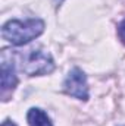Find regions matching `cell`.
<instances>
[{
    "mask_svg": "<svg viewBox=\"0 0 125 126\" xmlns=\"http://www.w3.org/2000/svg\"><path fill=\"white\" fill-rule=\"evenodd\" d=\"M0 87H1V98L3 101L7 100V97L12 94L18 85V76H16V69H15V63L12 53H7V50H4L1 53V63H0Z\"/></svg>",
    "mask_w": 125,
    "mask_h": 126,
    "instance_id": "obj_3",
    "label": "cell"
},
{
    "mask_svg": "<svg viewBox=\"0 0 125 126\" xmlns=\"http://www.w3.org/2000/svg\"><path fill=\"white\" fill-rule=\"evenodd\" d=\"M27 120H28L30 126H53L50 119H49V116L41 109H37V107H32V109L28 110Z\"/></svg>",
    "mask_w": 125,
    "mask_h": 126,
    "instance_id": "obj_5",
    "label": "cell"
},
{
    "mask_svg": "<svg viewBox=\"0 0 125 126\" xmlns=\"http://www.w3.org/2000/svg\"><path fill=\"white\" fill-rule=\"evenodd\" d=\"M118 37H119L121 43L125 46V19L118 25Z\"/></svg>",
    "mask_w": 125,
    "mask_h": 126,
    "instance_id": "obj_6",
    "label": "cell"
},
{
    "mask_svg": "<svg viewBox=\"0 0 125 126\" xmlns=\"http://www.w3.org/2000/svg\"><path fill=\"white\" fill-rule=\"evenodd\" d=\"M62 1H63V0H55V3H56V4H61Z\"/></svg>",
    "mask_w": 125,
    "mask_h": 126,
    "instance_id": "obj_8",
    "label": "cell"
},
{
    "mask_svg": "<svg viewBox=\"0 0 125 126\" xmlns=\"http://www.w3.org/2000/svg\"><path fill=\"white\" fill-rule=\"evenodd\" d=\"M19 66L24 73L28 76L49 75L55 70V62L43 48H31L22 54H19Z\"/></svg>",
    "mask_w": 125,
    "mask_h": 126,
    "instance_id": "obj_2",
    "label": "cell"
},
{
    "mask_svg": "<svg viewBox=\"0 0 125 126\" xmlns=\"http://www.w3.org/2000/svg\"><path fill=\"white\" fill-rule=\"evenodd\" d=\"M63 90L71 97L87 101L88 100V84L87 76L80 67H74L63 81Z\"/></svg>",
    "mask_w": 125,
    "mask_h": 126,
    "instance_id": "obj_4",
    "label": "cell"
},
{
    "mask_svg": "<svg viewBox=\"0 0 125 126\" xmlns=\"http://www.w3.org/2000/svg\"><path fill=\"white\" fill-rule=\"evenodd\" d=\"M1 126H16L13 122H10V120H4L3 123H1Z\"/></svg>",
    "mask_w": 125,
    "mask_h": 126,
    "instance_id": "obj_7",
    "label": "cell"
},
{
    "mask_svg": "<svg viewBox=\"0 0 125 126\" xmlns=\"http://www.w3.org/2000/svg\"><path fill=\"white\" fill-rule=\"evenodd\" d=\"M44 21L38 18H31L25 21L12 19L3 25L1 37L13 46H24L40 37L44 31Z\"/></svg>",
    "mask_w": 125,
    "mask_h": 126,
    "instance_id": "obj_1",
    "label": "cell"
}]
</instances>
